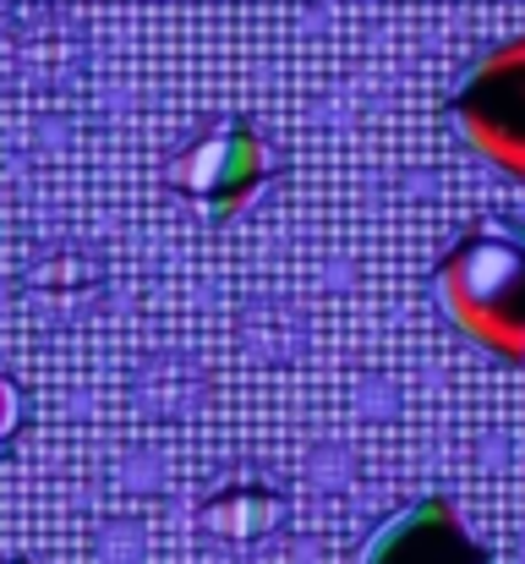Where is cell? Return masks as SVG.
Returning a JSON list of instances; mask_svg holds the SVG:
<instances>
[{
    "instance_id": "obj_1",
    "label": "cell",
    "mask_w": 525,
    "mask_h": 564,
    "mask_svg": "<svg viewBox=\"0 0 525 564\" xmlns=\"http://www.w3.org/2000/svg\"><path fill=\"white\" fill-rule=\"evenodd\" d=\"M438 302L449 324L493 351L499 362H525V230L515 219H482L455 241L438 269Z\"/></svg>"
},
{
    "instance_id": "obj_2",
    "label": "cell",
    "mask_w": 525,
    "mask_h": 564,
    "mask_svg": "<svg viewBox=\"0 0 525 564\" xmlns=\"http://www.w3.org/2000/svg\"><path fill=\"white\" fill-rule=\"evenodd\" d=\"M455 121L482 160L525 182V33L499 44L471 72V83L455 99Z\"/></svg>"
},
{
    "instance_id": "obj_3",
    "label": "cell",
    "mask_w": 525,
    "mask_h": 564,
    "mask_svg": "<svg viewBox=\"0 0 525 564\" xmlns=\"http://www.w3.org/2000/svg\"><path fill=\"white\" fill-rule=\"evenodd\" d=\"M361 564H488V549L471 543L466 521L444 494H427L372 532Z\"/></svg>"
},
{
    "instance_id": "obj_4",
    "label": "cell",
    "mask_w": 525,
    "mask_h": 564,
    "mask_svg": "<svg viewBox=\"0 0 525 564\" xmlns=\"http://www.w3.org/2000/svg\"><path fill=\"white\" fill-rule=\"evenodd\" d=\"M263 176H269V149H263V138H258L252 127H241V121L219 127L214 138H203L192 154L175 160V182L192 192L197 203L219 208V214L241 208V203L258 192Z\"/></svg>"
},
{
    "instance_id": "obj_5",
    "label": "cell",
    "mask_w": 525,
    "mask_h": 564,
    "mask_svg": "<svg viewBox=\"0 0 525 564\" xmlns=\"http://www.w3.org/2000/svg\"><path fill=\"white\" fill-rule=\"evenodd\" d=\"M17 427V394H11V383L0 373V444H6V433Z\"/></svg>"
}]
</instances>
